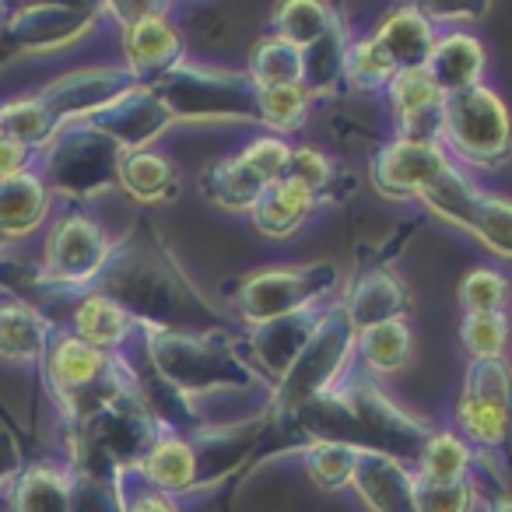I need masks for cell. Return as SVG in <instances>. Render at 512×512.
I'll return each instance as SVG.
<instances>
[{"mask_svg":"<svg viewBox=\"0 0 512 512\" xmlns=\"http://www.w3.org/2000/svg\"><path fill=\"white\" fill-rule=\"evenodd\" d=\"M92 288L120 302L134 316L137 330H221V316L179 271L155 228L113 242V253Z\"/></svg>","mask_w":512,"mask_h":512,"instance_id":"1","label":"cell"},{"mask_svg":"<svg viewBox=\"0 0 512 512\" xmlns=\"http://www.w3.org/2000/svg\"><path fill=\"white\" fill-rule=\"evenodd\" d=\"M313 442H341L358 453H383L414 470L432 428L397 407L369 376H344L341 386L288 418Z\"/></svg>","mask_w":512,"mask_h":512,"instance_id":"2","label":"cell"},{"mask_svg":"<svg viewBox=\"0 0 512 512\" xmlns=\"http://www.w3.org/2000/svg\"><path fill=\"white\" fill-rule=\"evenodd\" d=\"M144 355L158 379L186 400L218 390H249L256 372L235 351L225 330H155L144 327Z\"/></svg>","mask_w":512,"mask_h":512,"instance_id":"3","label":"cell"},{"mask_svg":"<svg viewBox=\"0 0 512 512\" xmlns=\"http://www.w3.org/2000/svg\"><path fill=\"white\" fill-rule=\"evenodd\" d=\"M351 358H355V327L344 316L341 302L334 299L327 306V313H323V323L313 334V341L302 348L292 369L274 383V414H281L288 421L299 411H306L309 404H316L320 397H327L351 372Z\"/></svg>","mask_w":512,"mask_h":512,"instance_id":"4","label":"cell"},{"mask_svg":"<svg viewBox=\"0 0 512 512\" xmlns=\"http://www.w3.org/2000/svg\"><path fill=\"white\" fill-rule=\"evenodd\" d=\"M442 151L460 169H498L512 155V116L488 85L449 95L442 106Z\"/></svg>","mask_w":512,"mask_h":512,"instance_id":"5","label":"cell"},{"mask_svg":"<svg viewBox=\"0 0 512 512\" xmlns=\"http://www.w3.org/2000/svg\"><path fill=\"white\" fill-rule=\"evenodd\" d=\"M337 288H341V271L334 264H278L246 274L232 302L235 316L253 330L271 320L327 306L337 299Z\"/></svg>","mask_w":512,"mask_h":512,"instance_id":"6","label":"cell"},{"mask_svg":"<svg viewBox=\"0 0 512 512\" xmlns=\"http://www.w3.org/2000/svg\"><path fill=\"white\" fill-rule=\"evenodd\" d=\"M158 99L169 106L172 120L183 123H256V85L246 71L179 64L151 85Z\"/></svg>","mask_w":512,"mask_h":512,"instance_id":"7","label":"cell"},{"mask_svg":"<svg viewBox=\"0 0 512 512\" xmlns=\"http://www.w3.org/2000/svg\"><path fill=\"white\" fill-rule=\"evenodd\" d=\"M421 204L435 214V218L449 221L470 239L488 246L495 256L512 260V200L488 193L470 179L467 169L449 165L425 193Z\"/></svg>","mask_w":512,"mask_h":512,"instance_id":"8","label":"cell"},{"mask_svg":"<svg viewBox=\"0 0 512 512\" xmlns=\"http://www.w3.org/2000/svg\"><path fill=\"white\" fill-rule=\"evenodd\" d=\"M123 151L92 123H67L43 148V183L71 197H95L116 186Z\"/></svg>","mask_w":512,"mask_h":512,"instance_id":"9","label":"cell"},{"mask_svg":"<svg viewBox=\"0 0 512 512\" xmlns=\"http://www.w3.org/2000/svg\"><path fill=\"white\" fill-rule=\"evenodd\" d=\"M109 253H113V239L106 235V228L88 214L71 211L53 221L50 235H46L39 281L53 288L88 292L106 267Z\"/></svg>","mask_w":512,"mask_h":512,"instance_id":"10","label":"cell"},{"mask_svg":"<svg viewBox=\"0 0 512 512\" xmlns=\"http://www.w3.org/2000/svg\"><path fill=\"white\" fill-rule=\"evenodd\" d=\"M449 155L442 144H418V141H397L372 155L369 179L372 190L386 200H421V193L449 169Z\"/></svg>","mask_w":512,"mask_h":512,"instance_id":"11","label":"cell"},{"mask_svg":"<svg viewBox=\"0 0 512 512\" xmlns=\"http://www.w3.org/2000/svg\"><path fill=\"white\" fill-rule=\"evenodd\" d=\"M130 88H137V81L123 67H85V71H71L46 85L39 99L53 113V120L67 127V123L92 120L95 113L123 99Z\"/></svg>","mask_w":512,"mask_h":512,"instance_id":"12","label":"cell"},{"mask_svg":"<svg viewBox=\"0 0 512 512\" xmlns=\"http://www.w3.org/2000/svg\"><path fill=\"white\" fill-rule=\"evenodd\" d=\"M186 60L183 32L172 25L169 11L162 15L141 18V22L123 29V71L137 81V85L151 88L172 74Z\"/></svg>","mask_w":512,"mask_h":512,"instance_id":"13","label":"cell"},{"mask_svg":"<svg viewBox=\"0 0 512 512\" xmlns=\"http://www.w3.org/2000/svg\"><path fill=\"white\" fill-rule=\"evenodd\" d=\"M386 99H390V113L397 123V141L439 144L446 95L439 92L425 67L393 74V81L386 85Z\"/></svg>","mask_w":512,"mask_h":512,"instance_id":"14","label":"cell"},{"mask_svg":"<svg viewBox=\"0 0 512 512\" xmlns=\"http://www.w3.org/2000/svg\"><path fill=\"white\" fill-rule=\"evenodd\" d=\"M85 123H92L99 134H106L120 151H144L176 120H172L169 106L158 99L155 88L137 85L123 99H116L113 106H106L102 113H95Z\"/></svg>","mask_w":512,"mask_h":512,"instance_id":"15","label":"cell"},{"mask_svg":"<svg viewBox=\"0 0 512 512\" xmlns=\"http://www.w3.org/2000/svg\"><path fill=\"white\" fill-rule=\"evenodd\" d=\"M102 18L95 4H36L8 22V39L22 50H57L85 39Z\"/></svg>","mask_w":512,"mask_h":512,"instance_id":"16","label":"cell"},{"mask_svg":"<svg viewBox=\"0 0 512 512\" xmlns=\"http://www.w3.org/2000/svg\"><path fill=\"white\" fill-rule=\"evenodd\" d=\"M337 302H341L355 334L390 320H407V313H411V292H407V285L390 267H369V271H362L348 285V292L337 295Z\"/></svg>","mask_w":512,"mask_h":512,"instance_id":"17","label":"cell"},{"mask_svg":"<svg viewBox=\"0 0 512 512\" xmlns=\"http://www.w3.org/2000/svg\"><path fill=\"white\" fill-rule=\"evenodd\" d=\"M327 306L306 309V313L285 316V320H271V323H264V327L249 330V348H253L260 369H264L274 383L292 369V362L302 355V348L313 341V334L320 330Z\"/></svg>","mask_w":512,"mask_h":512,"instance_id":"18","label":"cell"},{"mask_svg":"<svg viewBox=\"0 0 512 512\" xmlns=\"http://www.w3.org/2000/svg\"><path fill=\"white\" fill-rule=\"evenodd\" d=\"M137 474H141L151 488L165 491V495H172V498L204 488V467H200L193 435L162 432L155 439V446L144 453V460L137 463Z\"/></svg>","mask_w":512,"mask_h":512,"instance_id":"19","label":"cell"},{"mask_svg":"<svg viewBox=\"0 0 512 512\" xmlns=\"http://www.w3.org/2000/svg\"><path fill=\"white\" fill-rule=\"evenodd\" d=\"M484 67H488V53H484L481 39L463 29H449L435 39V50L428 57L425 71L432 74L439 92L449 99V95H460L484 85Z\"/></svg>","mask_w":512,"mask_h":512,"instance_id":"20","label":"cell"},{"mask_svg":"<svg viewBox=\"0 0 512 512\" xmlns=\"http://www.w3.org/2000/svg\"><path fill=\"white\" fill-rule=\"evenodd\" d=\"M351 488L362 495L372 512H418L411 467L383 453H362Z\"/></svg>","mask_w":512,"mask_h":512,"instance_id":"21","label":"cell"},{"mask_svg":"<svg viewBox=\"0 0 512 512\" xmlns=\"http://www.w3.org/2000/svg\"><path fill=\"white\" fill-rule=\"evenodd\" d=\"M372 36H376V43L383 46L397 71H414V67L428 64L439 32H435L432 18L425 11L414 8V4H404V8H393Z\"/></svg>","mask_w":512,"mask_h":512,"instance_id":"22","label":"cell"},{"mask_svg":"<svg viewBox=\"0 0 512 512\" xmlns=\"http://www.w3.org/2000/svg\"><path fill=\"white\" fill-rule=\"evenodd\" d=\"M456 425L470 449L502 453L512 442V400L463 390L456 400Z\"/></svg>","mask_w":512,"mask_h":512,"instance_id":"23","label":"cell"},{"mask_svg":"<svg viewBox=\"0 0 512 512\" xmlns=\"http://www.w3.org/2000/svg\"><path fill=\"white\" fill-rule=\"evenodd\" d=\"M316 204H320V197L313 190H306L295 179H278V183H271L260 193L249 218H253V228L264 239H288V235H295L306 225Z\"/></svg>","mask_w":512,"mask_h":512,"instance_id":"24","label":"cell"},{"mask_svg":"<svg viewBox=\"0 0 512 512\" xmlns=\"http://www.w3.org/2000/svg\"><path fill=\"white\" fill-rule=\"evenodd\" d=\"M134 330H137L134 316L120 302L109 299V295L95 292V288L81 292L78 306L71 313V334L99 351H120Z\"/></svg>","mask_w":512,"mask_h":512,"instance_id":"25","label":"cell"},{"mask_svg":"<svg viewBox=\"0 0 512 512\" xmlns=\"http://www.w3.org/2000/svg\"><path fill=\"white\" fill-rule=\"evenodd\" d=\"M46 214H50V186L36 169L0 179V235L4 239H22L36 232Z\"/></svg>","mask_w":512,"mask_h":512,"instance_id":"26","label":"cell"},{"mask_svg":"<svg viewBox=\"0 0 512 512\" xmlns=\"http://www.w3.org/2000/svg\"><path fill=\"white\" fill-rule=\"evenodd\" d=\"M116 186L127 190L137 204H165L179 193V169L162 151H123Z\"/></svg>","mask_w":512,"mask_h":512,"instance_id":"27","label":"cell"},{"mask_svg":"<svg viewBox=\"0 0 512 512\" xmlns=\"http://www.w3.org/2000/svg\"><path fill=\"white\" fill-rule=\"evenodd\" d=\"M200 190H204V197L211 200L214 207H221V211L249 214L256 200H260V193L267 190V183L242 155H228V158H218V162L200 176Z\"/></svg>","mask_w":512,"mask_h":512,"instance_id":"28","label":"cell"},{"mask_svg":"<svg viewBox=\"0 0 512 512\" xmlns=\"http://www.w3.org/2000/svg\"><path fill=\"white\" fill-rule=\"evenodd\" d=\"M11 512H71V467L36 463L15 474L8 491Z\"/></svg>","mask_w":512,"mask_h":512,"instance_id":"29","label":"cell"},{"mask_svg":"<svg viewBox=\"0 0 512 512\" xmlns=\"http://www.w3.org/2000/svg\"><path fill=\"white\" fill-rule=\"evenodd\" d=\"M53 323L39 316L29 302L0 299V358L4 362H43Z\"/></svg>","mask_w":512,"mask_h":512,"instance_id":"30","label":"cell"},{"mask_svg":"<svg viewBox=\"0 0 512 512\" xmlns=\"http://www.w3.org/2000/svg\"><path fill=\"white\" fill-rule=\"evenodd\" d=\"M348 50H351V36L344 18H337V25L327 36L302 50V88L313 99L334 95L344 88V60H348Z\"/></svg>","mask_w":512,"mask_h":512,"instance_id":"31","label":"cell"},{"mask_svg":"<svg viewBox=\"0 0 512 512\" xmlns=\"http://www.w3.org/2000/svg\"><path fill=\"white\" fill-rule=\"evenodd\" d=\"M470 470H474V449L463 442L460 432L453 428H435L425 439L414 463V481H428V484H456V481H470Z\"/></svg>","mask_w":512,"mask_h":512,"instance_id":"32","label":"cell"},{"mask_svg":"<svg viewBox=\"0 0 512 512\" xmlns=\"http://www.w3.org/2000/svg\"><path fill=\"white\" fill-rule=\"evenodd\" d=\"M355 358L369 376H393L411 358V327L407 320H390L355 334Z\"/></svg>","mask_w":512,"mask_h":512,"instance_id":"33","label":"cell"},{"mask_svg":"<svg viewBox=\"0 0 512 512\" xmlns=\"http://www.w3.org/2000/svg\"><path fill=\"white\" fill-rule=\"evenodd\" d=\"M337 11L330 4H320V0H288V4H278L274 8V36L288 39L292 46L306 50L316 39H323L330 29L337 25Z\"/></svg>","mask_w":512,"mask_h":512,"instance_id":"34","label":"cell"},{"mask_svg":"<svg viewBox=\"0 0 512 512\" xmlns=\"http://www.w3.org/2000/svg\"><path fill=\"white\" fill-rule=\"evenodd\" d=\"M246 74L256 88L302 85V50L281 36H264L249 50Z\"/></svg>","mask_w":512,"mask_h":512,"instance_id":"35","label":"cell"},{"mask_svg":"<svg viewBox=\"0 0 512 512\" xmlns=\"http://www.w3.org/2000/svg\"><path fill=\"white\" fill-rule=\"evenodd\" d=\"M0 134L32 151H43L60 134V123L43 106V99L32 95V99H15L8 106H0Z\"/></svg>","mask_w":512,"mask_h":512,"instance_id":"36","label":"cell"},{"mask_svg":"<svg viewBox=\"0 0 512 512\" xmlns=\"http://www.w3.org/2000/svg\"><path fill=\"white\" fill-rule=\"evenodd\" d=\"M313 95L302 85H278V88H256V123L274 130V137H285L302 130Z\"/></svg>","mask_w":512,"mask_h":512,"instance_id":"37","label":"cell"},{"mask_svg":"<svg viewBox=\"0 0 512 512\" xmlns=\"http://www.w3.org/2000/svg\"><path fill=\"white\" fill-rule=\"evenodd\" d=\"M362 453L341 442H309L302 449V467H306L309 481L320 491H344L355 484V470Z\"/></svg>","mask_w":512,"mask_h":512,"instance_id":"38","label":"cell"},{"mask_svg":"<svg viewBox=\"0 0 512 512\" xmlns=\"http://www.w3.org/2000/svg\"><path fill=\"white\" fill-rule=\"evenodd\" d=\"M397 67L386 57V50L376 43V36L351 39L348 60H344V88L355 92H386Z\"/></svg>","mask_w":512,"mask_h":512,"instance_id":"39","label":"cell"},{"mask_svg":"<svg viewBox=\"0 0 512 512\" xmlns=\"http://www.w3.org/2000/svg\"><path fill=\"white\" fill-rule=\"evenodd\" d=\"M456 302L463 316L474 313H505L509 306V278L495 267H470L456 285Z\"/></svg>","mask_w":512,"mask_h":512,"instance_id":"40","label":"cell"},{"mask_svg":"<svg viewBox=\"0 0 512 512\" xmlns=\"http://www.w3.org/2000/svg\"><path fill=\"white\" fill-rule=\"evenodd\" d=\"M460 344L474 362H491L502 358L505 344H509V316L505 313H474L463 316L460 323Z\"/></svg>","mask_w":512,"mask_h":512,"instance_id":"41","label":"cell"},{"mask_svg":"<svg viewBox=\"0 0 512 512\" xmlns=\"http://www.w3.org/2000/svg\"><path fill=\"white\" fill-rule=\"evenodd\" d=\"M414 502H418V512H477L481 491H477L474 477L456 484L414 481Z\"/></svg>","mask_w":512,"mask_h":512,"instance_id":"42","label":"cell"},{"mask_svg":"<svg viewBox=\"0 0 512 512\" xmlns=\"http://www.w3.org/2000/svg\"><path fill=\"white\" fill-rule=\"evenodd\" d=\"M281 179H295L306 190H313L320 200H327L330 190L337 186V165L316 148H292V158H288Z\"/></svg>","mask_w":512,"mask_h":512,"instance_id":"43","label":"cell"},{"mask_svg":"<svg viewBox=\"0 0 512 512\" xmlns=\"http://www.w3.org/2000/svg\"><path fill=\"white\" fill-rule=\"evenodd\" d=\"M113 481H116V505H120V512H183L176 498L151 488V484L137 474V467L120 470Z\"/></svg>","mask_w":512,"mask_h":512,"instance_id":"44","label":"cell"},{"mask_svg":"<svg viewBox=\"0 0 512 512\" xmlns=\"http://www.w3.org/2000/svg\"><path fill=\"white\" fill-rule=\"evenodd\" d=\"M32 165H36V151L0 134V179L22 176V172H29Z\"/></svg>","mask_w":512,"mask_h":512,"instance_id":"45","label":"cell"},{"mask_svg":"<svg viewBox=\"0 0 512 512\" xmlns=\"http://www.w3.org/2000/svg\"><path fill=\"white\" fill-rule=\"evenodd\" d=\"M15 474H18V449L8 435L0 432V484L15 481Z\"/></svg>","mask_w":512,"mask_h":512,"instance_id":"46","label":"cell"},{"mask_svg":"<svg viewBox=\"0 0 512 512\" xmlns=\"http://www.w3.org/2000/svg\"><path fill=\"white\" fill-rule=\"evenodd\" d=\"M491 512H512V498L509 495H498L495 502H491Z\"/></svg>","mask_w":512,"mask_h":512,"instance_id":"47","label":"cell"}]
</instances>
